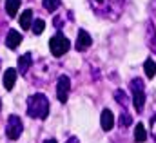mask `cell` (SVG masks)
<instances>
[{"mask_svg": "<svg viewBox=\"0 0 156 143\" xmlns=\"http://www.w3.org/2000/svg\"><path fill=\"white\" fill-rule=\"evenodd\" d=\"M115 100H116L118 103H120V107L127 109V105H129V98H127V94L123 92V91H115Z\"/></svg>", "mask_w": 156, "mask_h": 143, "instance_id": "obj_19", "label": "cell"}, {"mask_svg": "<svg viewBox=\"0 0 156 143\" xmlns=\"http://www.w3.org/2000/svg\"><path fill=\"white\" fill-rule=\"evenodd\" d=\"M145 42H147V47L151 49V53L156 54V27L153 22H149L145 27Z\"/></svg>", "mask_w": 156, "mask_h": 143, "instance_id": "obj_8", "label": "cell"}, {"mask_svg": "<svg viewBox=\"0 0 156 143\" xmlns=\"http://www.w3.org/2000/svg\"><path fill=\"white\" fill-rule=\"evenodd\" d=\"M22 131H24L22 120H20L18 116L11 114V116L7 118V123H5V136H7L9 140H18L20 134H22Z\"/></svg>", "mask_w": 156, "mask_h": 143, "instance_id": "obj_5", "label": "cell"}, {"mask_svg": "<svg viewBox=\"0 0 156 143\" xmlns=\"http://www.w3.org/2000/svg\"><path fill=\"white\" fill-rule=\"evenodd\" d=\"M69 91H71V80H69V76L62 74V76L58 78V82H56V96H58V100H60L62 103L67 102Z\"/></svg>", "mask_w": 156, "mask_h": 143, "instance_id": "obj_6", "label": "cell"}, {"mask_svg": "<svg viewBox=\"0 0 156 143\" xmlns=\"http://www.w3.org/2000/svg\"><path fill=\"white\" fill-rule=\"evenodd\" d=\"M91 9L105 20H118L123 11V0H89Z\"/></svg>", "mask_w": 156, "mask_h": 143, "instance_id": "obj_1", "label": "cell"}, {"mask_svg": "<svg viewBox=\"0 0 156 143\" xmlns=\"http://www.w3.org/2000/svg\"><path fill=\"white\" fill-rule=\"evenodd\" d=\"M31 26H33V11L31 9H26L20 15V27L22 29H31Z\"/></svg>", "mask_w": 156, "mask_h": 143, "instance_id": "obj_13", "label": "cell"}, {"mask_svg": "<svg viewBox=\"0 0 156 143\" xmlns=\"http://www.w3.org/2000/svg\"><path fill=\"white\" fill-rule=\"evenodd\" d=\"M27 116L35 120H45L49 116V100L45 94L35 92L27 98Z\"/></svg>", "mask_w": 156, "mask_h": 143, "instance_id": "obj_2", "label": "cell"}, {"mask_svg": "<svg viewBox=\"0 0 156 143\" xmlns=\"http://www.w3.org/2000/svg\"><path fill=\"white\" fill-rule=\"evenodd\" d=\"M44 143H58V141H56V140H53V138H49V140H45Z\"/></svg>", "mask_w": 156, "mask_h": 143, "instance_id": "obj_25", "label": "cell"}, {"mask_svg": "<svg viewBox=\"0 0 156 143\" xmlns=\"http://www.w3.org/2000/svg\"><path fill=\"white\" fill-rule=\"evenodd\" d=\"M66 143H80V140H78L76 136H71V138H69V140H67Z\"/></svg>", "mask_w": 156, "mask_h": 143, "instance_id": "obj_24", "label": "cell"}, {"mask_svg": "<svg viewBox=\"0 0 156 143\" xmlns=\"http://www.w3.org/2000/svg\"><path fill=\"white\" fill-rule=\"evenodd\" d=\"M62 22H64V16H56V18H55V26H56L58 29L62 27Z\"/></svg>", "mask_w": 156, "mask_h": 143, "instance_id": "obj_22", "label": "cell"}, {"mask_svg": "<svg viewBox=\"0 0 156 143\" xmlns=\"http://www.w3.org/2000/svg\"><path fill=\"white\" fill-rule=\"evenodd\" d=\"M69 47H71V42H69V38L64 35V33H56V35L49 40V51H51V54L55 58L64 56L69 51Z\"/></svg>", "mask_w": 156, "mask_h": 143, "instance_id": "obj_4", "label": "cell"}, {"mask_svg": "<svg viewBox=\"0 0 156 143\" xmlns=\"http://www.w3.org/2000/svg\"><path fill=\"white\" fill-rule=\"evenodd\" d=\"M133 123V116L127 112V109L122 107V110H120V120H118V125L122 127V129H125V127H129Z\"/></svg>", "mask_w": 156, "mask_h": 143, "instance_id": "obj_14", "label": "cell"}, {"mask_svg": "<svg viewBox=\"0 0 156 143\" xmlns=\"http://www.w3.org/2000/svg\"><path fill=\"white\" fill-rule=\"evenodd\" d=\"M129 87H131V92H133L134 110L136 112H144V107H145V89H144V82L140 78H134V80H131Z\"/></svg>", "mask_w": 156, "mask_h": 143, "instance_id": "obj_3", "label": "cell"}, {"mask_svg": "<svg viewBox=\"0 0 156 143\" xmlns=\"http://www.w3.org/2000/svg\"><path fill=\"white\" fill-rule=\"evenodd\" d=\"M0 109H2V102H0Z\"/></svg>", "mask_w": 156, "mask_h": 143, "instance_id": "obj_26", "label": "cell"}, {"mask_svg": "<svg viewBox=\"0 0 156 143\" xmlns=\"http://www.w3.org/2000/svg\"><path fill=\"white\" fill-rule=\"evenodd\" d=\"M15 82H16V69H5L4 72V87H5V91H11L13 87H15Z\"/></svg>", "mask_w": 156, "mask_h": 143, "instance_id": "obj_12", "label": "cell"}, {"mask_svg": "<svg viewBox=\"0 0 156 143\" xmlns=\"http://www.w3.org/2000/svg\"><path fill=\"white\" fill-rule=\"evenodd\" d=\"M144 71H145V76H147V78H154L156 76V62L154 60L147 58L145 64H144Z\"/></svg>", "mask_w": 156, "mask_h": 143, "instance_id": "obj_17", "label": "cell"}, {"mask_svg": "<svg viewBox=\"0 0 156 143\" xmlns=\"http://www.w3.org/2000/svg\"><path fill=\"white\" fill-rule=\"evenodd\" d=\"M100 125H102V129H104L105 132H107V131H111V129L115 127V116H113V112H111L109 109H104V110H102Z\"/></svg>", "mask_w": 156, "mask_h": 143, "instance_id": "obj_9", "label": "cell"}, {"mask_svg": "<svg viewBox=\"0 0 156 143\" xmlns=\"http://www.w3.org/2000/svg\"><path fill=\"white\" fill-rule=\"evenodd\" d=\"M91 44H93V38H91V35H89L85 29H80V31H78V35H76V44H75L76 51H80V53L87 51V49L91 47Z\"/></svg>", "mask_w": 156, "mask_h": 143, "instance_id": "obj_7", "label": "cell"}, {"mask_svg": "<svg viewBox=\"0 0 156 143\" xmlns=\"http://www.w3.org/2000/svg\"><path fill=\"white\" fill-rule=\"evenodd\" d=\"M151 134H153V138L156 140V116L153 118V121H151Z\"/></svg>", "mask_w": 156, "mask_h": 143, "instance_id": "obj_21", "label": "cell"}, {"mask_svg": "<svg viewBox=\"0 0 156 143\" xmlns=\"http://www.w3.org/2000/svg\"><path fill=\"white\" fill-rule=\"evenodd\" d=\"M147 140V132H145V127L142 123H136V129H134V141L136 143H144Z\"/></svg>", "mask_w": 156, "mask_h": 143, "instance_id": "obj_16", "label": "cell"}, {"mask_svg": "<svg viewBox=\"0 0 156 143\" xmlns=\"http://www.w3.org/2000/svg\"><path fill=\"white\" fill-rule=\"evenodd\" d=\"M60 4H62V0H44V2H42L44 9L49 11V13H55V11L60 7Z\"/></svg>", "mask_w": 156, "mask_h": 143, "instance_id": "obj_18", "label": "cell"}, {"mask_svg": "<svg viewBox=\"0 0 156 143\" xmlns=\"http://www.w3.org/2000/svg\"><path fill=\"white\" fill-rule=\"evenodd\" d=\"M31 65H33V54H31V53H26V54H22V56L18 58V72H20L22 76L27 74V71H29Z\"/></svg>", "mask_w": 156, "mask_h": 143, "instance_id": "obj_10", "label": "cell"}, {"mask_svg": "<svg viewBox=\"0 0 156 143\" xmlns=\"http://www.w3.org/2000/svg\"><path fill=\"white\" fill-rule=\"evenodd\" d=\"M31 29H33V33H35V35H42V33H44V29H45V22H44L42 18H37V20L33 22Z\"/></svg>", "mask_w": 156, "mask_h": 143, "instance_id": "obj_20", "label": "cell"}, {"mask_svg": "<svg viewBox=\"0 0 156 143\" xmlns=\"http://www.w3.org/2000/svg\"><path fill=\"white\" fill-rule=\"evenodd\" d=\"M18 7H20V0H5V11H7V15H9L11 18L16 16Z\"/></svg>", "mask_w": 156, "mask_h": 143, "instance_id": "obj_15", "label": "cell"}, {"mask_svg": "<svg viewBox=\"0 0 156 143\" xmlns=\"http://www.w3.org/2000/svg\"><path fill=\"white\" fill-rule=\"evenodd\" d=\"M151 11H153V15L156 16V0H151Z\"/></svg>", "mask_w": 156, "mask_h": 143, "instance_id": "obj_23", "label": "cell"}, {"mask_svg": "<svg viewBox=\"0 0 156 143\" xmlns=\"http://www.w3.org/2000/svg\"><path fill=\"white\" fill-rule=\"evenodd\" d=\"M20 44H22V35H20L16 29H9V33L5 36V45H7L9 49H16Z\"/></svg>", "mask_w": 156, "mask_h": 143, "instance_id": "obj_11", "label": "cell"}]
</instances>
